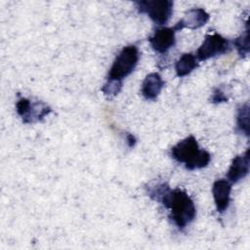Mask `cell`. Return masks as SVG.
Returning a JSON list of instances; mask_svg holds the SVG:
<instances>
[{"label": "cell", "mask_w": 250, "mask_h": 250, "mask_svg": "<svg viewBox=\"0 0 250 250\" xmlns=\"http://www.w3.org/2000/svg\"><path fill=\"white\" fill-rule=\"evenodd\" d=\"M135 5L139 13L146 14L158 25L167 23L173 14V1L170 0L137 1Z\"/></svg>", "instance_id": "277c9868"}, {"label": "cell", "mask_w": 250, "mask_h": 250, "mask_svg": "<svg viewBox=\"0 0 250 250\" xmlns=\"http://www.w3.org/2000/svg\"><path fill=\"white\" fill-rule=\"evenodd\" d=\"M164 81L159 73L147 74L142 84L141 93L146 100H155L164 87Z\"/></svg>", "instance_id": "8fae6325"}, {"label": "cell", "mask_w": 250, "mask_h": 250, "mask_svg": "<svg viewBox=\"0 0 250 250\" xmlns=\"http://www.w3.org/2000/svg\"><path fill=\"white\" fill-rule=\"evenodd\" d=\"M230 44L228 39L218 33L208 34L196 51V59L200 62L223 55L229 51Z\"/></svg>", "instance_id": "8992f818"}, {"label": "cell", "mask_w": 250, "mask_h": 250, "mask_svg": "<svg viewBox=\"0 0 250 250\" xmlns=\"http://www.w3.org/2000/svg\"><path fill=\"white\" fill-rule=\"evenodd\" d=\"M171 157L179 163L185 164L188 170H195L206 167L211 155L208 151L200 149L196 139L188 136L171 147Z\"/></svg>", "instance_id": "3957f363"}, {"label": "cell", "mask_w": 250, "mask_h": 250, "mask_svg": "<svg viewBox=\"0 0 250 250\" xmlns=\"http://www.w3.org/2000/svg\"><path fill=\"white\" fill-rule=\"evenodd\" d=\"M198 66L196 57L191 53H186L175 63V70L179 77H184L189 74L193 69Z\"/></svg>", "instance_id": "7c38bea8"}, {"label": "cell", "mask_w": 250, "mask_h": 250, "mask_svg": "<svg viewBox=\"0 0 250 250\" xmlns=\"http://www.w3.org/2000/svg\"><path fill=\"white\" fill-rule=\"evenodd\" d=\"M148 196L160 202L170 212V219L179 229H184L196 216L193 200L183 189H171L166 183H157L146 188Z\"/></svg>", "instance_id": "6da1fadb"}, {"label": "cell", "mask_w": 250, "mask_h": 250, "mask_svg": "<svg viewBox=\"0 0 250 250\" xmlns=\"http://www.w3.org/2000/svg\"><path fill=\"white\" fill-rule=\"evenodd\" d=\"M233 45L236 48L240 57H245L249 53V36H248V29L245 31L244 34L240 35L238 38L234 39Z\"/></svg>", "instance_id": "5bb4252c"}, {"label": "cell", "mask_w": 250, "mask_h": 250, "mask_svg": "<svg viewBox=\"0 0 250 250\" xmlns=\"http://www.w3.org/2000/svg\"><path fill=\"white\" fill-rule=\"evenodd\" d=\"M249 106L248 104H245L238 107L237 114H236V126L237 130L245 134L246 136L249 135Z\"/></svg>", "instance_id": "4fadbf2b"}, {"label": "cell", "mask_w": 250, "mask_h": 250, "mask_svg": "<svg viewBox=\"0 0 250 250\" xmlns=\"http://www.w3.org/2000/svg\"><path fill=\"white\" fill-rule=\"evenodd\" d=\"M16 108L22 122L26 124L40 121L52 111L51 107L43 102H31L25 98H20L17 101Z\"/></svg>", "instance_id": "5b68a950"}, {"label": "cell", "mask_w": 250, "mask_h": 250, "mask_svg": "<svg viewBox=\"0 0 250 250\" xmlns=\"http://www.w3.org/2000/svg\"><path fill=\"white\" fill-rule=\"evenodd\" d=\"M211 101H212L213 103H223V102H227V101H228V98L225 96L224 92H223L221 89L217 88V89L214 91V93H213V96H212V98H211Z\"/></svg>", "instance_id": "9a60e30c"}, {"label": "cell", "mask_w": 250, "mask_h": 250, "mask_svg": "<svg viewBox=\"0 0 250 250\" xmlns=\"http://www.w3.org/2000/svg\"><path fill=\"white\" fill-rule=\"evenodd\" d=\"M249 149L244 153L235 156L227 173V179L230 184H236L244 179L249 173Z\"/></svg>", "instance_id": "30bf717a"}, {"label": "cell", "mask_w": 250, "mask_h": 250, "mask_svg": "<svg viewBox=\"0 0 250 250\" xmlns=\"http://www.w3.org/2000/svg\"><path fill=\"white\" fill-rule=\"evenodd\" d=\"M209 21V14L201 8H193L188 10L184 18L179 21L173 27L175 31L182 30L183 28L196 29L203 26Z\"/></svg>", "instance_id": "ba28073f"}, {"label": "cell", "mask_w": 250, "mask_h": 250, "mask_svg": "<svg viewBox=\"0 0 250 250\" xmlns=\"http://www.w3.org/2000/svg\"><path fill=\"white\" fill-rule=\"evenodd\" d=\"M231 184L226 179H219L214 182L212 187V193L219 213H224L229 205L230 201Z\"/></svg>", "instance_id": "9c48e42d"}, {"label": "cell", "mask_w": 250, "mask_h": 250, "mask_svg": "<svg viewBox=\"0 0 250 250\" xmlns=\"http://www.w3.org/2000/svg\"><path fill=\"white\" fill-rule=\"evenodd\" d=\"M175 30L170 27L157 28L153 35L148 37L151 48L158 54H166L176 43Z\"/></svg>", "instance_id": "52a82bcc"}, {"label": "cell", "mask_w": 250, "mask_h": 250, "mask_svg": "<svg viewBox=\"0 0 250 250\" xmlns=\"http://www.w3.org/2000/svg\"><path fill=\"white\" fill-rule=\"evenodd\" d=\"M139 59L140 53L135 45L126 46L118 53L109 68L106 82L102 87V92L107 99L113 98L120 92L123 79L134 71Z\"/></svg>", "instance_id": "7a4b0ae2"}]
</instances>
